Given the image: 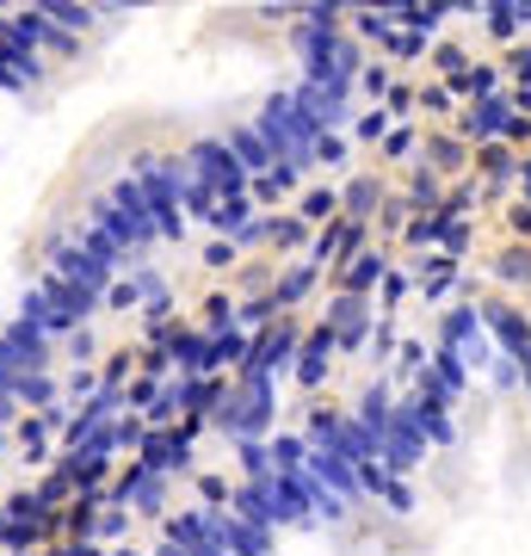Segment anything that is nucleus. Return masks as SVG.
<instances>
[{
	"instance_id": "6e6552de",
	"label": "nucleus",
	"mask_w": 531,
	"mask_h": 556,
	"mask_svg": "<svg viewBox=\"0 0 531 556\" xmlns=\"http://www.w3.org/2000/svg\"><path fill=\"white\" fill-rule=\"evenodd\" d=\"M494 278H507V285H531V248H501V254H494Z\"/></svg>"
},
{
	"instance_id": "4468645a",
	"label": "nucleus",
	"mask_w": 531,
	"mask_h": 556,
	"mask_svg": "<svg viewBox=\"0 0 531 556\" xmlns=\"http://www.w3.org/2000/svg\"><path fill=\"white\" fill-rule=\"evenodd\" d=\"M20 118H25V112H20V100H13V93L0 87V142L13 137V130H20Z\"/></svg>"
},
{
	"instance_id": "ddd939ff",
	"label": "nucleus",
	"mask_w": 531,
	"mask_h": 556,
	"mask_svg": "<svg viewBox=\"0 0 531 556\" xmlns=\"http://www.w3.org/2000/svg\"><path fill=\"white\" fill-rule=\"evenodd\" d=\"M433 62H439V68H445V75H464V68H470V50H464V43H439V50H433Z\"/></svg>"
},
{
	"instance_id": "39448f33",
	"label": "nucleus",
	"mask_w": 531,
	"mask_h": 556,
	"mask_svg": "<svg viewBox=\"0 0 531 556\" xmlns=\"http://www.w3.org/2000/svg\"><path fill=\"white\" fill-rule=\"evenodd\" d=\"M408 204H414V211H420V217H427V211H439V204H445V186H439V174H433V167H420V174L408 179Z\"/></svg>"
},
{
	"instance_id": "2eb2a0df",
	"label": "nucleus",
	"mask_w": 531,
	"mask_h": 556,
	"mask_svg": "<svg viewBox=\"0 0 531 556\" xmlns=\"http://www.w3.org/2000/svg\"><path fill=\"white\" fill-rule=\"evenodd\" d=\"M383 155H390V161H408V155H414V130H390V137H383Z\"/></svg>"
},
{
	"instance_id": "f3484780",
	"label": "nucleus",
	"mask_w": 531,
	"mask_h": 556,
	"mask_svg": "<svg viewBox=\"0 0 531 556\" xmlns=\"http://www.w3.org/2000/svg\"><path fill=\"white\" fill-rule=\"evenodd\" d=\"M507 223H513V236H526V248H531V204H513Z\"/></svg>"
},
{
	"instance_id": "4be33fe9",
	"label": "nucleus",
	"mask_w": 531,
	"mask_h": 556,
	"mask_svg": "<svg viewBox=\"0 0 531 556\" xmlns=\"http://www.w3.org/2000/svg\"><path fill=\"white\" fill-rule=\"evenodd\" d=\"M519 390H526V396H531V365H526V383H519Z\"/></svg>"
},
{
	"instance_id": "aec40b11",
	"label": "nucleus",
	"mask_w": 531,
	"mask_h": 556,
	"mask_svg": "<svg viewBox=\"0 0 531 556\" xmlns=\"http://www.w3.org/2000/svg\"><path fill=\"white\" fill-rule=\"evenodd\" d=\"M383 501H390V507H402V514H408V507H414V495H408V482H390V495H383Z\"/></svg>"
},
{
	"instance_id": "20e7f679",
	"label": "nucleus",
	"mask_w": 531,
	"mask_h": 556,
	"mask_svg": "<svg viewBox=\"0 0 531 556\" xmlns=\"http://www.w3.org/2000/svg\"><path fill=\"white\" fill-rule=\"evenodd\" d=\"M383 273H390V260H383V254H358L353 266H346V298H365Z\"/></svg>"
},
{
	"instance_id": "6ab92c4d",
	"label": "nucleus",
	"mask_w": 531,
	"mask_h": 556,
	"mask_svg": "<svg viewBox=\"0 0 531 556\" xmlns=\"http://www.w3.org/2000/svg\"><path fill=\"white\" fill-rule=\"evenodd\" d=\"M377 199H383V192H377L371 179H358V186H353V211H371Z\"/></svg>"
},
{
	"instance_id": "1a4fd4ad",
	"label": "nucleus",
	"mask_w": 531,
	"mask_h": 556,
	"mask_svg": "<svg viewBox=\"0 0 531 556\" xmlns=\"http://www.w3.org/2000/svg\"><path fill=\"white\" fill-rule=\"evenodd\" d=\"M445 229H452V217L427 211V217H414V223H408V248H439V241H445Z\"/></svg>"
},
{
	"instance_id": "9d476101",
	"label": "nucleus",
	"mask_w": 531,
	"mask_h": 556,
	"mask_svg": "<svg viewBox=\"0 0 531 556\" xmlns=\"http://www.w3.org/2000/svg\"><path fill=\"white\" fill-rule=\"evenodd\" d=\"M501 75H513V87H531V38L507 43V56H501Z\"/></svg>"
},
{
	"instance_id": "412c9836",
	"label": "nucleus",
	"mask_w": 531,
	"mask_h": 556,
	"mask_svg": "<svg viewBox=\"0 0 531 556\" xmlns=\"http://www.w3.org/2000/svg\"><path fill=\"white\" fill-rule=\"evenodd\" d=\"M383 298H390V309H395V303H402V298H408V278H402V273H395V278H390V285H383Z\"/></svg>"
},
{
	"instance_id": "0eeeda50",
	"label": "nucleus",
	"mask_w": 531,
	"mask_h": 556,
	"mask_svg": "<svg viewBox=\"0 0 531 556\" xmlns=\"http://www.w3.org/2000/svg\"><path fill=\"white\" fill-rule=\"evenodd\" d=\"M334 328L346 346H358V334H365V298H340L334 303Z\"/></svg>"
},
{
	"instance_id": "a211bd4d",
	"label": "nucleus",
	"mask_w": 531,
	"mask_h": 556,
	"mask_svg": "<svg viewBox=\"0 0 531 556\" xmlns=\"http://www.w3.org/2000/svg\"><path fill=\"white\" fill-rule=\"evenodd\" d=\"M420 105H427V112H452V87H427Z\"/></svg>"
},
{
	"instance_id": "f03ea898",
	"label": "nucleus",
	"mask_w": 531,
	"mask_h": 556,
	"mask_svg": "<svg viewBox=\"0 0 531 556\" xmlns=\"http://www.w3.org/2000/svg\"><path fill=\"white\" fill-rule=\"evenodd\" d=\"M482 31H489V38H526L531 7L526 0H494V7H482Z\"/></svg>"
},
{
	"instance_id": "9b49d317",
	"label": "nucleus",
	"mask_w": 531,
	"mask_h": 556,
	"mask_svg": "<svg viewBox=\"0 0 531 556\" xmlns=\"http://www.w3.org/2000/svg\"><path fill=\"white\" fill-rule=\"evenodd\" d=\"M321 365H328V334H315L309 346H303V358H296V371H303V383L321 378Z\"/></svg>"
},
{
	"instance_id": "f257e3e1",
	"label": "nucleus",
	"mask_w": 531,
	"mask_h": 556,
	"mask_svg": "<svg viewBox=\"0 0 531 556\" xmlns=\"http://www.w3.org/2000/svg\"><path fill=\"white\" fill-rule=\"evenodd\" d=\"M476 309H482V328H489L494 353L513 358V365L526 371L531 365V316L519 309V303H507V298H489V303H476Z\"/></svg>"
},
{
	"instance_id": "7ed1b4c3",
	"label": "nucleus",
	"mask_w": 531,
	"mask_h": 556,
	"mask_svg": "<svg viewBox=\"0 0 531 556\" xmlns=\"http://www.w3.org/2000/svg\"><path fill=\"white\" fill-rule=\"evenodd\" d=\"M476 167H482V174L494 179L489 199H501V186H507V179L519 174V149H507V142H482V149H476Z\"/></svg>"
},
{
	"instance_id": "dca6fc26",
	"label": "nucleus",
	"mask_w": 531,
	"mask_h": 556,
	"mask_svg": "<svg viewBox=\"0 0 531 556\" xmlns=\"http://www.w3.org/2000/svg\"><path fill=\"white\" fill-rule=\"evenodd\" d=\"M358 137H365V142L390 137V112H365V118H358Z\"/></svg>"
},
{
	"instance_id": "423d86ee",
	"label": "nucleus",
	"mask_w": 531,
	"mask_h": 556,
	"mask_svg": "<svg viewBox=\"0 0 531 556\" xmlns=\"http://www.w3.org/2000/svg\"><path fill=\"white\" fill-rule=\"evenodd\" d=\"M427 155H433V174H457V167H464V161L476 155V149H470L464 137H439L433 149H427Z\"/></svg>"
},
{
	"instance_id": "f8f14e48",
	"label": "nucleus",
	"mask_w": 531,
	"mask_h": 556,
	"mask_svg": "<svg viewBox=\"0 0 531 556\" xmlns=\"http://www.w3.org/2000/svg\"><path fill=\"white\" fill-rule=\"evenodd\" d=\"M489 383H494V390H519V383H526V371H519L513 358L494 353V358H489Z\"/></svg>"
}]
</instances>
